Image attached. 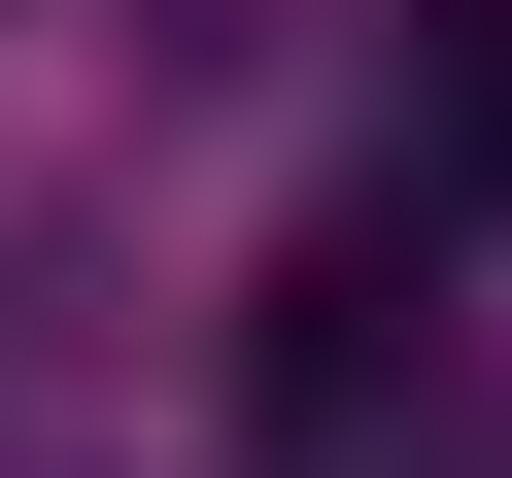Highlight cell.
Segmentation results:
<instances>
[{"instance_id": "cell-1", "label": "cell", "mask_w": 512, "mask_h": 478, "mask_svg": "<svg viewBox=\"0 0 512 478\" xmlns=\"http://www.w3.org/2000/svg\"><path fill=\"white\" fill-rule=\"evenodd\" d=\"M410 205H444V239L512 205V0H410Z\"/></svg>"}]
</instances>
